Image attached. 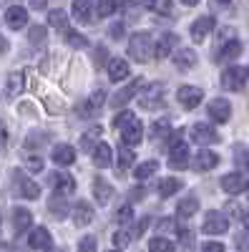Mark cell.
<instances>
[{"instance_id": "1", "label": "cell", "mask_w": 249, "mask_h": 252, "mask_svg": "<svg viewBox=\"0 0 249 252\" xmlns=\"http://www.w3.org/2000/svg\"><path fill=\"white\" fill-rule=\"evenodd\" d=\"M169 166L171 169H186L189 166V146L184 141V131L169 136Z\"/></svg>"}, {"instance_id": "2", "label": "cell", "mask_w": 249, "mask_h": 252, "mask_svg": "<svg viewBox=\"0 0 249 252\" xmlns=\"http://www.w3.org/2000/svg\"><path fill=\"white\" fill-rule=\"evenodd\" d=\"M129 56L138 63H146L154 56V38L151 33H134L129 40Z\"/></svg>"}, {"instance_id": "3", "label": "cell", "mask_w": 249, "mask_h": 252, "mask_svg": "<svg viewBox=\"0 0 249 252\" xmlns=\"http://www.w3.org/2000/svg\"><path fill=\"white\" fill-rule=\"evenodd\" d=\"M141 109L146 111H156L164 106V83H151V86H143V94L138 98Z\"/></svg>"}, {"instance_id": "4", "label": "cell", "mask_w": 249, "mask_h": 252, "mask_svg": "<svg viewBox=\"0 0 249 252\" xmlns=\"http://www.w3.org/2000/svg\"><path fill=\"white\" fill-rule=\"evenodd\" d=\"M118 129H121V141H123V144H129V146L141 144V139H143V124H141L138 116L131 114V119H129L126 124H121Z\"/></svg>"}, {"instance_id": "5", "label": "cell", "mask_w": 249, "mask_h": 252, "mask_svg": "<svg viewBox=\"0 0 249 252\" xmlns=\"http://www.w3.org/2000/svg\"><path fill=\"white\" fill-rule=\"evenodd\" d=\"M13 187H15V192H18L20 197H26V199H38V197H40V187H38L35 182H30L20 169L13 172Z\"/></svg>"}, {"instance_id": "6", "label": "cell", "mask_w": 249, "mask_h": 252, "mask_svg": "<svg viewBox=\"0 0 249 252\" xmlns=\"http://www.w3.org/2000/svg\"><path fill=\"white\" fill-rule=\"evenodd\" d=\"M201 229L206 235H224L226 229H229V220H226V215L217 212V209H212V212L204 215V224Z\"/></svg>"}, {"instance_id": "7", "label": "cell", "mask_w": 249, "mask_h": 252, "mask_svg": "<svg viewBox=\"0 0 249 252\" xmlns=\"http://www.w3.org/2000/svg\"><path fill=\"white\" fill-rule=\"evenodd\" d=\"M247 68L242 66H232V68H226L224 76H221V86L226 91H242L244 89V83H247Z\"/></svg>"}, {"instance_id": "8", "label": "cell", "mask_w": 249, "mask_h": 252, "mask_svg": "<svg viewBox=\"0 0 249 252\" xmlns=\"http://www.w3.org/2000/svg\"><path fill=\"white\" fill-rule=\"evenodd\" d=\"M141 89H143V78H136V81H131L126 89H121V91H116V94H113V98H111V106H113V109L126 106V103H129V101H131V98H134V96L141 91Z\"/></svg>"}, {"instance_id": "9", "label": "cell", "mask_w": 249, "mask_h": 252, "mask_svg": "<svg viewBox=\"0 0 249 252\" xmlns=\"http://www.w3.org/2000/svg\"><path fill=\"white\" fill-rule=\"evenodd\" d=\"M192 141L199 144V146H209V144L219 141V134L212 129L209 124H194L192 126Z\"/></svg>"}, {"instance_id": "10", "label": "cell", "mask_w": 249, "mask_h": 252, "mask_svg": "<svg viewBox=\"0 0 249 252\" xmlns=\"http://www.w3.org/2000/svg\"><path fill=\"white\" fill-rule=\"evenodd\" d=\"M209 116H212V121H217V124H226L232 119V103L226 101V98H214V101H209Z\"/></svg>"}, {"instance_id": "11", "label": "cell", "mask_w": 249, "mask_h": 252, "mask_svg": "<svg viewBox=\"0 0 249 252\" xmlns=\"http://www.w3.org/2000/svg\"><path fill=\"white\" fill-rule=\"evenodd\" d=\"M176 96H179V103L184 109H196L199 103L204 101V91L196 89V86H181Z\"/></svg>"}, {"instance_id": "12", "label": "cell", "mask_w": 249, "mask_h": 252, "mask_svg": "<svg viewBox=\"0 0 249 252\" xmlns=\"http://www.w3.org/2000/svg\"><path fill=\"white\" fill-rule=\"evenodd\" d=\"M247 187H249V182L239 172H232V174H224L221 177V189H224L226 194H242Z\"/></svg>"}, {"instance_id": "13", "label": "cell", "mask_w": 249, "mask_h": 252, "mask_svg": "<svg viewBox=\"0 0 249 252\" xmlns=\"http://www.w3.org/2000/svg\"><path fill=\"white\" fill-rule=\"evenodd\" d=\"M48 184L55 189V192H60V194H71L73 189H76L73 177L71 174H63V172H51L48 174Z\"/></svg>"}, {"instance_id": "14", "label": "cell", "mask_w": 249, "mask_h": 252, "mask_svg": "<svg viewBox=\"0 0 249 252\" xmlns=\"http://www.w3.org/2000/svg\"><path fill=\"white\" fill-rule=\"evenodd\" d=\"M217 164H219V154L204 149V146H201V152L192 159V166H194L196 172H209V169H214Z\"/></svg>"}, {"instance_id": "15", "label": "cell", "mask_w": 249, "mask_h": 252, "mask_svg": "<svg viewBox=\"0 0 249 252\" xmlns=\"http://www.w3.org/2000/svg\"><path fill=\"white\" fill-rule=\"evenodd\" d=\"M212 28H214V15H201L192 26V40L194 43H201V40L212 33Z\"/></svg>"}, {"instance_id": "16", "label": "cell", "mask_w": 249, "mask_h": 252, "mask_svg": "<svg viewBox=\"0 0 249 252\" xmlns=\"http://www.w3.org/2000/svg\"><path fill=\"white\" fill-rule=\"evenodd\" d=\"M5 23H8V28L20 31V28L28 23V10H26L23 5H10V8L5 10Z\"/></svg>"}, {"instance_id": "17", "label": "cell", "mask_w": 249, "mask_h": 252, "mask_svg": "<svg viewBox=\"0 0 249 252\" xmlns=\"http://www.w3.org/2000/svg\"><path fill=\"white\" fill-rule=\"evenodd\" d=\"M111 161H113V149H111V144L98 141V144L93 146V164L101 166V169H106V166H111Z\"/></svg>"}, {"instance_id": "18", "label": "cell", "mask_w": 249, "mask_h": 252, "mask_svg": "<svg viewBox=\"0 0 249 252\" xmlns=\"http://www.w3.org/2000/svg\"><path fill=\"white\" fill-rule=\"evenodd\" d=\"M30 224H33L30 209H26V207H15V209H13V229H15V235H23Z\"/></svg>"}, {"instance_id": "19", "label": "cell", "mask_w": 249, "mask_h": 252, "mask_svg": "<svg viewBox=\"0 0 249 252\" xmlns=\"http://www.w3.org/2000/svg\"><path fill=\"white\" fill-rule=\"evenodd\" d=\"M48 209L55 220H63L68 215V194H60V192H53V197L48 199Z\"/></svg>"}, {"instance_id": "20", "label": "cell", "mask_w": 249, "mask_h": 252, "mask_svg": "<svg viewBox=\"0 0 249 252\" xmlns=\"http://www.w3.org/2000/svg\"><path fill=\"white\" fill-rule=\"evenodd\" d=\"M129 76H131V68H129V63L123 61V58H111V61H109V78H111L113 83L126 81Z\"/></svg>"}, {"instance_id": "21", "label": "cell", "mask_w": 249, "mask_h": 252, "mask_svg": "<svg viewBox=\"0 0 249 252\" xmlns=\"http://www.w3.org/2000/svg\"><path fill=\"white\" fill-rule=\"evenodd\" d=\"M28 245H30L33 250H51V247H53L51 232H48L46 227H35L33 232H30V237H28Z\"/></svg>"}, {"instance_id": "22", "label": "cell", "mask_w": 249, "mask_h": 252, "mask_svg": "<svg viewBox=\"0 0 249 252\" xmlns=\"http://www.w3.org/2000/svg\"><path fill=\"white\" fill-rule=\"evenodd\" d=\"M53 161L58 164V166H71L73 161H76V149L73 146H68V144H58V146H53Z\"/></svg>"}, {"instance_id": "23", "label": "cell", "mask_w": 249, "mask_h": 252, "mask_svg": "<svg viewBox=\"0 0 249 252\" xmlns=\"http://www.w3.org/2000/svg\"><path fill=\"white\" fill-rule=\"evenodd\" d=\"M176 43H179V38H176L174 33L161 35V40H159L156 48H154V56H159V58H169V56H171V51L176 48Z\"/></svg>"}, {"instance_id": "24", "label": "cell", "mask_w": 249, "mask_h": 252, "mask_svg": "<svg viewBox=\"0 0 249 252\" xmlns=\"http://www.w3.org/2000/svg\"><path fill=\"white\" fill-rule=\"evenodd\" d=\"M93 197H96L98 204H109L111 197H113V187H111L109 182H103L101 177L93 179Z\"/></svg>"}, {"instance_id": "25", "label": "cell", "mask_w": 249, "mask_h": 252, "mask_svg": "<svg viewBox=\"0 0 249 252\" xmlns=\"http://www.w3.org/2000/svg\"><path fill=\"white\" fill-rule=\"evenodd\" d=\"M73 220H76L78 227L91 224V222H93V207H91L88 202H78V204L73 207Z\"/></svg>"}, {"instance_id": "26", "label": "cell", "mask_w": 249, "mask_h": 252, "mask_svg": "<svg viewBox=\"0 0 249 252\" xmlns=\"http://www.w3.org/2000/svg\"><path fill=\"white\" fill-rule=\"evenodd\" d=\"M73 18L78 23H91L93 10H91V0H73Z\"/></svg>"}, {"instance_id": "27", "label": "cell", "mask_w": 249, "mask_h": 252, "mask_svg": "<svg viewBox=\"0 0 249 252\" xmlns=\"http://www.w3.org/2000/svg\"><path fill=\"white\" fill-rule=\"evenodd\" d=\"M171 58L176 63V68H194L196 66V53L192 48H179Z\"/></svg>"}, {"instance_id": "28", "label": "cell", "mask_w": 249, "mask_h": 252, "mask_svg": "<svg viewBox=\"0 0 249 252\" xmlns=\"http://www.w3.org/2000/svg\"><path fill=\"white\" fill-rule=\"evenodd\" d=\"M23 73H18V71H13L10 76H8V81H5V98H15L20 91H23Z\"/></svg>"}, {"instance_id": "29", "label": "cell", "mask_w": 249, "mask_h": 252, "mask_svg": "<svg viewBox=\"0 0 249 252\" xmlns=\"http://www.w3.org/2000/svg\"><path fill=\"white\" fill-rule=\"evenodd\" d=\"M239 53H242V43H239L237 38H229V40H226V43H224V48L219 51L217 61H234V58H237Z\"/></svg>"}, {"instance_id": "30", "label": "cell", "mask_w": 249, "mask_h": 252, "mask_svg": "<svg viewBox=\"0 0 249 252\" xmlns=\"http://www.w3.org/2000/svg\"><path fill=\"white\" fill-rule=\"evenodd\" d=\"M103 136V126H91V129L81 136V149L83 152H88V149H93V146L98 144V139Z\"/></svg>"}, {"instance_id": "31", "label": "cell", "mask_w": 249, "mask_h": 252, "mask_svg": "<svg viewBox=\"0 0 249 252\" xmlns=\"http://www.w3.org/2000/svg\"><path fill=\"white\" fill-rule=\"evenodd\" d=\"M156 229H159V235H164V237H176V235H181V227L176 224L174 217H164V220H159Z\"/></svg>"}, {"instance_id": "32", "label": "cell", "mask_w": 249, "mask_h": 252, "mask_svg": "<svg viewBox=\"0 0 249 252\" xmlns=\"http://www.w3.org/2000/svg\"><path fill=\"white\" fill-rule=\"evenodd\" d=\"M196 209H199V199L196 197H186V199H181L176 204V215L179 217H194Z\"/></svg>"}, {"instance_id": "33", "label": "cell", "mask_w": 249, "mask_h": 252, "mask_svg": "<svg viewBox=\"0 0 249 252\" xmlns=\"http://www.w3.org/2000/svg\"><path fill=\"white\" fill-rule=\"evenodd\" d=\"M159 172V161H143V164H138L136 166V172H134V177L138 179V182H143V179H149L151 174H156Z\"/></svg>"}, {"instance_id": "34", "label": "cell", "mask_w": 249, "mask_h": 252, "mask_svg": "<svg viewBox=\"0 0 249 252\" xmlns=\"http://www.w3.org/2000/svg\"><path fill=\"white\" fill-rule=\"evenodd\" d=\"M181 189V179H176V177H166L161 184H159V194L161 197H171L174 192H179Z\"/></svg>"}, {"instance_id": "35", "label": "cell", "mask_w": 249, "mask_h": 252, "mask_svg": "<svg viewBox=\"0 0 249 252\" xmlns=\"http://www.w3.org/2000/svg\"><path fill=\"white\" fill-rule=\"evenodd\" d=\"M48 23H51L53 28H58L60 33H63V31L68 28V13H66V10H51Z\"/></svg>"}, {"instance_id": "36", "label": "cell", "mask_w": 249, "mask_h": 252, "mask_svg": "<svg viewBox=\"0 0 249 252\" xmlns=\"http://www.w3.org/2000/svg\"><path fill=\"white\" fill-rule=\"evenodd\" d=\"M43 106L48 109L51 116H60V114H63V109H66V103L60 101L58 96H46V98H43Z\"/></svg>"}, {"instance_id": "37", "label": "cell", "mask_w": 249, "mask_h": 252, "mask_svg": "<svg viewBox=\"0 0 249 252\" xmlns=\"http://www.w3.org/2000/svg\"><path fill=\"white\" fill-rule=\"evenodd\" d=\"M134 159H136V154L131 152V146L121 141V152H118V166H121V169H129V166L134 164Z\"/></svg>"}, {"instance_id": "38", "label": "cell", "mask_w": 249, "mask_h": 252, "mask_svg": "<svg viewBox=\"0 0 249 252\" xmlns=\"http://www.w3.org/2000/svg\"><path fill=\"white\" fill-rule=\"evenodd\" d=\"M149 250H151V252H171V250H174V242L166 240L164 235H159V237H154V240L149 242Z\"/></svg>"}, {"instance_id": "39", "label": "cell", "mask_w": 249, "mask_h": 252, "mask_svg": "<svg viewBox=\"0 0 249 252\" xmlns=\"http://www.w3.org/2000/svg\"><path fill=\"white\" fill-rule=\"evenodd\" d=\"M63 33H66V40H68V43H71L73 48H86V46H88V40L83 38L78 31H73V28H66Z\"/></svg>"}, {"instance_id": "40", "label": "cell", "mask_w": 249, "mask_h": 252, "mask_svg": "<svg viewBox=\"0 0 249 252\" xmlns=\"http://www.w3.org/2000/svg\"><path fill=\"white\" fill-rule=\"evenodd\" d=\"M146 8L164 15V13H171V0H146Z\"/></svg>"}, {"instance_id": "41", "label": "cell", "mask_w": 249, "mask_h": 252, "mask_svg": "<svg viewBox=\"0 0 249 252\" xmlns=\"http://www.w3.org/2000/svg\"><path fill=\"white\" fill-rule=\"evenodd\" d=\"M118 8V0H98V15L106 18V15H113Z\"/></svg>"}, {"instance_id": "42", "label": "cell", "mask_w": 249, "mask_h": 252, "mask_svg": "<svg viewBox=\"0 0 249 252\" xmlns=\"http://www.w3.org/2000/svg\"><path fill=\"white\" fill-rule=\"evenodd\" d=\"M134 220V209H131V204H121L118 207V212H116V222L118 224H129Z\"/></svg>"}, {"instance_id": "43", "label": "cell", "mask_w": 249, "mask_h": 252, "mask_svg": "<svg viewBox=\"0 0 249 252\" xmlns=\"http://www.w3.org/2000/svg\"><path fill=\"white\" fill-rule=\"evenodd\" d=\"M46 141H48V134H43V131H30L28 139H26V146H28V149H33V146H40V144H46Z\"/></svg>"}, {"instance_id": "44", "label": "cell", "mask_w": 249, "mask_h": 252, "mask_svg": "<svg viewBox=\"0 0 249 252\" xmlns=\"http://www.w3.org/2000/svg\"><path fill=\"white\" fill-rule=\"evenodd\" d=\"M46 35H48V31H46L43 26H33V28H30V33H28L30 43H43V40H46Z\"/></svg>"}, {"instance_id": "45", "label": "cell", "mask_w": 249, "mask_h": 252, "mask_svg": "<svg viewBox=\"0 0 249 252\" xmlns=\"http://www.w3.org/2000/svg\"><path fill=\"white\" fill-rule=\"evenodd\" d=\"M26 166L30 172H43V157H38V154L26 157Z\"/></svg>"}, {"instance_id": "46", "label": "cell", "mask_w": 249, "mask_h": 252, "mask_svg": "<svg viewBox=\"0 0 249 252\" xmlns=\"http://www.w3.org/2000/svg\"><path fill=\"white\" fill-rule=\"evenodd\" d=\"M96 247H98V242H96V237H93V235L83 237V240L78 242V250H81V252H93Z\"/></svg>"}, {"instance_id": "47", "label": "cell", "mask_w": 249, "mask_h": 252, "mask_svg": "<svg viewBox=\"0 0 249 252\" xmlns=\"http://www.w3.org/2000/svg\"><path fill=\"white\" fill-rule=\"evenodd\" d=\"M103 61H109V51L103 46H96L93 48V63H96V66H103Z\"/></svg>"}, {"instance_id": "48", "label": "cell", "mask_w": 249, "mask_h": 252, "mask_svg": "<svg viewBox=\"0 0 249 252\" xmlns=\"http://www.w3.org/2000/svg\"><path fill=\"white\" fill-rule=\"evenodd\" d=\"M146 227H149V217H143V220H138V222H136V227H134L131 232H129V237L134 240V237L143 235V232H146Z\"/></svg>"}, {"instance_id": "49", "label": "cell", "mask_w": 249, "mask_h": 252, "mask_svg": "<svg viewBox=\"0 0 249 252\" xmlns=\"http://www.w3.org/2000/svg\"><path fill=\"white\" fill-rule=\"evenodd\" d=\"M154 136H166V134H169V121H166V119H159L156 124H154Z\"/></svg>"}, {"instance_id": "50", "label": "cell", "mask_w": 249, "mask_h": 252, "mask_svg": "<svg viewBox=\"0 0 249 252\" xmlns=\"http://www.w3.org/2000/svg\"><path fill=\"white\" fill-rule=\"evenodd\" d=\"M129 242H131V237H129L126 229H118V232L113 235V245H116V247H126Z\"/></svg>"}, {"instance_id": "51", "label": "cell", "mask_w": 249, "mask_h": 252, "mask_svg": "<svg viewBox=\"0 0 249 252\" xmlns=\"http://www.w3.org/2000/svg\"><path fill=\"white\" fill-rule=\"evenodd\" d=\"M234 245H237V250H247L249 252V229H244V232L237 235V242Z\"/></svg>"}, {"instance_id": "52", "label": "cell", "mask_w": 249, "mask_h": 252, "mask_svg": "<svg viewBox=\"0 0 249 252\" xmlns=\"http://www.w3.org/2000/svg\"><path fill=\"white\" fill-rule=\"evenodd\" d=\"M109 33H111V38H113V40H121V38H123V33H126V28H123V23H113Z\"/></svg>"}, {"instance_id": "53", "label": "cell", "mask_w": 249, "mask_h": 252, "mask_svg": "<svg viewBox=\"0 0 249 252\" xmlns=\"http://www.w3.org/2000/svg\"><path fill=\"white\" fill-rule=\"evenodd\" d=\"M129 119H131V111H121V114H118V116L113 119V126L118 129V126H121V124H126Z\"/></svg>"}, {"instance_id": "54", "label": "cell", "mask_w": 249, "mask_h": 252, "mask_svg": "<svg viewBox=\"0 0 249 252\" xmlns=\"http://www.w3.org/2000/svg\"><path fill=\"white\" fill-rule=\"evenodd\" d=\"M129 197H131L134 202H138V199H143V197H146V189L136 187V189H131V192H129Z\"/></svg>"}, {"instance_id": "55", "label": "cell", "mask_w": 249, "mask_h": 252, "mask_svg": "<svg viewBox=\"0 0 249 252\" xmlns=\"http://www.w3.org/2000/svg\"><path fill=\"white\" fill-rule=\"evenodd\" d=\"M204 250L206 252H224V245H219V242H204Z\"/></svg>"}, {"instance_id": "56", "label": "cell", "mask_w": 249, "mask_h": 252, "mask_svg": "<svg viewBox=\"0 0 249 252\" xmlns=\"http://www.w3.org/2000/svg\"><path fill=\"white\" fill-rule=\"evenodd\" d=\"M30 8L33 10H46L48 8V0H30Z\"/></svg>"}, {"instance_id": "57", "label": "cell", "mask_w": 249, "mask_h": 252, "mask_svg": "<svg viewBox=\"0 0 249 252\" xmlns=\"http://www.w3.org/2000/svg\"><path fill=\"white\" fill-rule=\"evenodd\" d=\"M5 51H8V40H5V38H0V56H3Z\"/></svg>"}, {"instance_id": "58", "label": "cell", "mask_w": 249, "mask_h": 252, "mask_svg": "<svg viewBox=\"0 0 249 252\" xmlns=\"http://www.w3.org/2000/svg\"><path fill=\"white\" fill-rule=\"evenodd\" d=\"M181 3H184V5H196L199 0H181Z\"/></svg>"}, {"instance_id": "59", "label": "cell", "mask_w": 249, "mask_h": 252, "mask_svg": "<svg viewBox=\"0 0 249 252\" xmlns=\"http://www.w3.org/2000/svg\"><path fill=\"white\" fill-rule=\"evenodd\" d=\"M3 144H5V131L0 129V146H3Z\"/></svg>"}, {"instance_id": "60", "label": "cell", "mask_w": 249, "mask_h": 252, "mask_svg": "<svg viewBox=\"0 0 249 252\" xmlns=\"http://www.w3.org/2000/svg\"><path fill=\"white\" fill-rule=\"evenodd\" d=\"M242 220H244V224H247V229H249V212H247V215H242Z\"/></svg>"}, {"instance_id": "61", "label": "cell", "mask_w": 249, "mask_h": 252, "mask_svg": "<svg viewBox=\"0 0 249 252\" xmlns=\"http://www.w3.org/2000/svg\"><path fill=\"white\" fill-rule=\"evenodd\" d=\"M136 3H143V0H126V5H136Z\"/></svg>"}, {"instance_id": "62", "label": "cell", "mask_w": 249, "mask_h": 252, "mask_svg": "<svg viewBox=\"0 0 249 252\" xmlns=\"http://www.w3.org/2000/svg\"><path fill=\"white\" fill-rule=\"evenodd\" d=\"M244 164H247V169H249V157H247V161H244Z\"/></svg>"}, {"instance_id": "63", "label": "cell", "mask_w": 249, "mask_h": 252, "mask_svg": "<svg viewBox=\"0 0 249 252\" xmlns=\"http://www.w3.org/2000/svg\"><path fill=\"white\" fill-rule=\"evenodd\" d=\"M219 3H229V0H219Z\"/></svg>"}, {"instance_id": "64", "label": "cell", "mask_w": 249, "mask_h": 252, "mask_svg": "<svg viewBox=\"0 0 249 252\" xmlns=\"http://www.w3.org/2000/svg\"><path fill=\"white\" fill-rule=\"evenodd\" d=\"M247 78H249V68H247Z\"/></svg>"}]
</instances>
